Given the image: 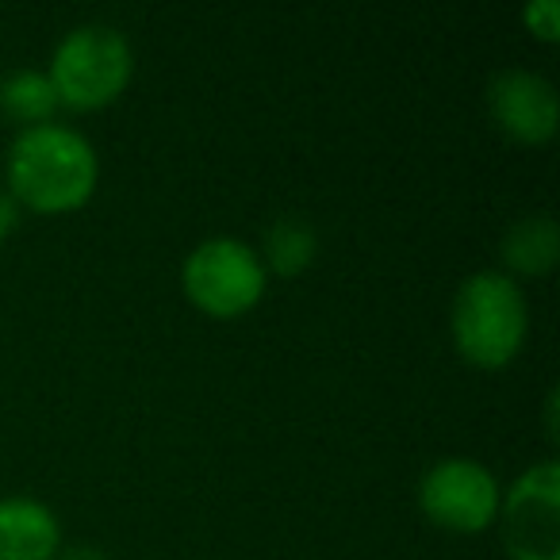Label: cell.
I'll list each match as a JSON object with an SVG mask.
<instances>
[{"mask_svg":"<svg viewBox=\"0 0 560 560\" xmlns=\"http://www.w3.org/2000/svg\"><path fill=\"white\" fill-rule=\"evenodd\" d=\"M101 158L93 142L66 124L20 127L9 147V196L39 215L78 211L93 200Z\"/></svg>","mask_w":560,"mask_h":560,"instance_id":"6da1fadb","label":"cell"},{"mask_svg":"<svg viewBox=\"0 0 560 560\" xmlns=\"http://www.w3.org/2000/svg\"><path fill=\"white\" fill-rule=\"evenodd\" d=\"M450 330L457 353L476 369H506L518 358L529 330V307L518 280L480 269L453 296Z\"/></svg>","mask_w":560,"mask_h":560,"instance_id":"7a4b0ae2","label":"cell"},{"mask_svg":"<svg viewBox=\"0 0 560 560\" xmlns=\"http://www.w3.org/2000/svg\"><path fill=\"white\" fill-rule=\"evenodd\" d=\"M58 104L73 112L108 108L135 78V50L124 32L108 24H81L58 39L47 70Z\"/></svg>","mask_w":560,"mask_h":560,"instance_id":"3957f363","label":"cell"},{"mask_svg":"<svg viewBox=\"0 0 560 560\" xmlns=\"http://www.w3.org/2000/svg\"><path fill=\"white\" fill-rule=\"evenodd\" d=\"M180 289L196 312L211 319H238L261 304L269 272L249 242L234 234H215L188 249L180 265Z\"/></svg>","mask_w":560,"mask_h":560,"instance_id":"277c9868","label":"cell"},{"mask_svg":"<svg viewBox=\"0 0 560 560\" xmlns=\"http://www.w3.org/2000/svg\"><path fill=\"white\" fill-rule=\"evenodd\" d=\"M499 541L511 560H560V465L537 460L499 499Z\"/></svg>","mask_w":560,"mask_h":560,"instance_id":"5b68a950","label":"cell"},{"mask_svg":"<svg viewBox=\"0 0 560 560\" xmlns=\"http://www.w3.org/2000/svg\"><path fill=\"white\" fill-rule=\"evenodd\" d=\"M495 472L472 457H445L419 480V511L450 534H483L499 514Z\"/></svg>","mask_w":560,"mask_h":560,"instance_id":"8992f818","label":"cell"},{"mask_svg":"<svg viewBox=\"0 0 560 560\" xmlns=\"http://www.w3.org/2000/svg\"><path fill=\"white\" fill-rule=\"evenodd\" d=\"M488 112L499 131L526 147H541L557 135V89L534 70H499L488 81Z\"/></svg>","mask_w":560,"mask_h":560,"instance_id":"52a82bcc","label":"cell"},{"mask_svg":"<svg viewBox=\"0 0 560 560\" xmlns=\"http://www.w3.org/2000/svg\"><path fill=\"white\" fill-rule=\"evenodd\" d=\"M62 526L47 503L32 495L0 499V560H55Z\"/></svg>","mask_w":560,"mask_h":560,"instance_id":"ba28073f","label":"cell"},{"mask_svg":"<svg viewBox=\"0 0 560 560\" xmlns=\"http://www.w3.org/2000/svg\"><path fill=\"white\" fill-rule=\"evenodd\" d=\"M499 257L511 272L518 277H545L552 272L560 257V226L549 211H534L522 215L518 223L506 226L503 242H499Z\"/></svg>","mask_w":560,"mask_h":560,"instance_id":"9c48e42d","label":"cell"},{"mask_svg":"<svg viewBox=\"0 0 560 560\" xmlns=\"http://www.w3.org/2000/svg\"><path fill=\"white\" fill-rule=\"evenodd\" d=\"M0 112L20 127L50 124L58 112V93L43 70H12L0 78Z\"/></svg>","mask_w":560,"mask_h":560,"instance_id":"30bf717a","label":"cell"},{"mask_svg":"<svg viewBox=\"0 0 560 560\" xmlns=\"http://www.w3.org/2000/svg\"><path fill=\"white\" fill-rule=\"evenodd\" d=\"M261 265L265 272H277V277H296L312 265L315 257V231L304 223V219H284L280 215L277 223L265 231V242H261Z\"/></svg>","mask_w":560,"mask_h":560,"instance_id":"8fae6325","label":"cell"},{"mask_svg":"<svg viewBox=\"0 0 560 560\" xmlns=\"http://www.w3.org/2000/svg\"><path fill=\"white\" fill-rule=\"evenodd\" d=\"M522 20H526L529 32L545 43H552L560 35V4L557 0H534V4L522 9Z\"/></svg>","mask_w":560,"mask_h":560,"instance_id":"7c38bea8","label":"cell"},{"mask_svg":"<svg viewBox=\"0 0 560 560\" xmlns=\"http://www.w3.org/2000/svg\"><path fill=\"white\" fill-rule=\"evenodd\" d=\"M16 226H20V203L9 192H0V242L9 238Z\"/></svg>","mask_w":560,"mask_h":560,"instance_id":"4fadbf2b","label":"cell"},{"mask_svg":"<svg viewBox=\"0 0 560 560\" xmlns=\"http://www.w3.org/2000/svg\"><path fill=\"white\" fill-rule=\"evenodd\" d=\"M55 560H108V557L96 545H66V549H58Z\"/></svg>","mask_w":560,"mask_h":560,"instance_id":"5bb4252c","label":"cell"}]
</instances>
